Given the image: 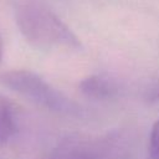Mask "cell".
<instances>
[{
	"mask_svg": "<svg viewBox=\"0 0 159 159\" xmlns=\"http://www.w3.org/2000/svg\"><path fill=\"white\" fill-rule=\"evenodd\" d=\"M16 133V119L11 103L0 94V144L9 142Z\"/></svg>",
	"mask_w": 159,
	"mask_h": 159,
	"instance_id": "obj_5",
	"label": "cell"
},
{
	"mask_svg": "<svg viewBox=\"0 0 159 159\" xmlns=\"http://www.w3.org/2000/svg\"><path fill=\"white\" fill-rule=\"evenodd\" d=\"M142 98L148 104H154L159 102V77L153 78L143 87Z\"/></svg>",
	"mask_w": 159,
	"mask_h": 159,
	"instance_id": "obj_6",
	"label": "cell"
},
{
	"mask_svg": "<svg viewBox=\"0 0 159 159\" xmlns=\"http://www.w3.org/2000/svg\"><path fill=\"white\" fill-rule=\"evenodd\" d=\"M148 157L149 159H159V118L154 122L148 142Z\"/></svg>",
	"mask_w": 159,
	"mask_h": 159,
	"instance_id": "obj_7",
	"label": "cell"
},
{
	"mask_svg": "<svg viewBox=\"0 0 159 159\" xmlns=\"http://www.w3.org/2000/svg\"><path fill=\"white\" fill-rule=\"evenodd\" d=\"M2 53H4V46H2V40L0 37V61L2 60Z\"/></svg>",
	"mask_w": 159,
	"mask_h": 159,
	"instance_id": "obj_8",
	"label": "cell"
},
{
	"mask_svg": "<svg viewBox=\"0 0 159 159\" xmlns=\"http://www.w3.org/2000/svg\"><path fill=\"white\" fill-rule=\"evenodd\" d=\"M15 19L22 36L40 48H81L80 39L42 1L20 0Z\"/></svg>",
	"mask_w": 159,
	"mask_h": 159,
	"instance_id": "obj_1",
	"label": "cell"
},
{
	"mask_svg": "<svg viewBox=\"0 0 159 159\" xmlns=\"http://www.w3.org/2000/svg\"><path fill=\"white\" fill-rule=\"evenodd\" d=\"M80 92L94 101H109L119 96L120 87L111 77L103 75H91L84 77L78 83Z\"/></svg>",
	"mask_w": 159,
	"mask_h": 159,
	"instance_id": "obj_4",
	"label": "cell"
},
{
	"mask_svg": "<svg viewBox=\"0 0 159 159\" xmlns=\"http://www.w3.org/2000/svg\"><path fill=\"white\" fill-rule=\"evenodd\" d=\"M0 83L52 113L71 118H83L87 116L86 109L80 103L30 70L2 72L0 75Z\"/></svg>",
	"mask_w": 159,
	"mask_h": 159,
	"instance_id": "obj_2",
	"label": "cell"
},
{
	"mask_svg": "<svg viewBox=\"0 0 159 159\" xmlns=\"http://www.w3.org/2000/svg\"><path fill=\"white\" fill-rule=\"evenodd\" d=\"M47 159H102V140L80 134L67 135L56 144Z\"/></svg>",
	"mask_w": 159,
	"mask_h": 159,
	"instance_id": "obj_3",
	"label": "cell"
}]
</instances>
